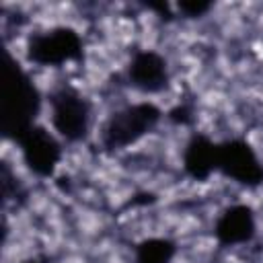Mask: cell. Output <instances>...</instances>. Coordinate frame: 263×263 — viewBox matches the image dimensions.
<instances>
[{"label": "cell", "mask_w": 263, "mask_h": 263, "mask_svg": "<svg viewBox=\"0 0 263 263\" xmlns=\"http://www.w3.org/2000/svg\"><path fill=\"white\" fill-rule=\"evenodd\" d=\"M175 251L168 238H146L136 249V263H171Z\"/></svg>", "instance_id": "cell-10"}, {"label": "cell", "mask_w": 263, "mask_h": 263, "mask_svg": "<svg viewBox=\"0 0 263 263\" xmlns=\"http://www.w3.org/2000/svg\"><path fill=\"white\" fill-rule=\"evenodd\" d=\"M160 119V109L152 103H134L115 111L103 125V146L121 150L142 140Z\"/></svg>", "instance_id": "cell-2"}, {"label": "cell", "mask_w": 263, "mask_h": 263, "mask_svg": "<svg viewBox=\"0 0 263 263\" xmlns=\"http://www.w3.org/2000/svg\"><path fill=\"white\" fill-rule=\"evenodd\" d=\"M255 216L249 205H230L226 208L216 224H214V234L220 245L234 247V245H245L255 236Z\"/></svg>", "instance_id": "cell-8"}, {"label": "cell", "mask_w": 263, "mask_h": 263, "mask_svg": "<svg viewBox=\"0 0 263 263\" xmlns=\"http://www.w3.org/2000/svg\"><path fill=\"white\" fill-rule=\"evenodd\" d=\"M51 127L58 138L66 142H80L86 138L92 121V109L88 99L76 88L64 86L49 97Z\"/></svg>", "instance_id": "cell-3"}, {"label": "cell", "mask_w": 263, "mask_h": 263, "mask_svg": "<svg viewBox=\"0 0 263 263\" xmlns=\"http://www.w3.org/2000/svg\"><path fill=\"white\" fill-rule=\"evenodd\" d=\"M216 171L240 185L257 187L263 183V164L245 140H226L218 144Z\"/></svg>", "instance_id": "cell-5"}, {"label": "cell", "mask_w": 263, "mask_h": 263, "mask_svg": "<svg viewBox=\"0 0 263 263\" xmlns=\"http://www.w3.org/2000/svg\"><path fill=\"white\" fill-rule=\"evenodd\" d=\"M25 263H37V261H25Z\"/></svg>", "instance_id": "cell-12"}, {"label": "cell", "mask_w": 263, "mask_h": 263, "mask_svg": "<svg viewBox=\"0 0 263 263\" xmlns=\"http://www.w3.org/2000/svg\"><path fill=\"white\" fill-rule=\"evenodd\" d=\"M127 78L134 88L140 92H160L168 84V64L166 60L152 49L136 51L129 66H127Z\"/></svg>", "instance_id": "cell-7"}, {"label": "cell", "mask_w": 263, "mask_h": 263, "mask_svg": "<svg viewBox=\"0 0 263 263\" xmlns=\"http://www.w3.org/2000/svg\"><path fill=\"white\" fill-rule=\"evenodd\" d=\"M212 8L210 2H179V10L185 16H201Z\"/></svg>", "instance_id": "cell-11"}, {"label": "cell", "mask_w": 263, "mask_h": 263, "mask_svg": "<svg viewBox=\"0 0 263 263\" xmlns=\"http://www.w3.org/2000/svg\"><path fill=\"white\" fill-rule=\"evenodd\" d=\"M39 111V92L29 74L8 58L4 74V99H2V127L14 140L35 125Z\"/></svg>", "instance_id": "cell-1"}, {"label": "cell", "mask_w": 263, "mask_h": 263, "mask_svg": "<svg viewBox=\"0 0 263 263\" xmlns=\"http://www.w3.org/2000/svg\"><path fill=\"white\" fill-rule=\"evenodd\" d=\"M218 162V144L205 136H193L183 152V166L189 177L197 181H205Z\"/></svg>", "instance_id": "cell-9"}, {"label": "cell", "mask_w": 263, "mask_h": 263, "mask_svg": "<svg viewBox=\"0 0 263 263\" xmlns=\"http://www.w3.org/2000/svg\"><path fill=\"white\" fill-rule=\"evenodd\" d=\"M25 164L39 177H51L62 158V144L55 134L33 125L16 138Z\"/></svg>", "instance_id": "cell-6"}, {"label": "cell", "mask_w": 263, "mask_h": 263, "mask_svg": "<svg viewBox=\"0 0 263 263\" xmlns=\"http://www.w3.org/2000/svg\"><path fill=\"white\" fill-rule=\"evenodd\" d=\"M27 55L39 66H64L82 58V39L70 27H53L29 39Z\"/></svg>", "instance_id": "cell-4"}]
</instances>
